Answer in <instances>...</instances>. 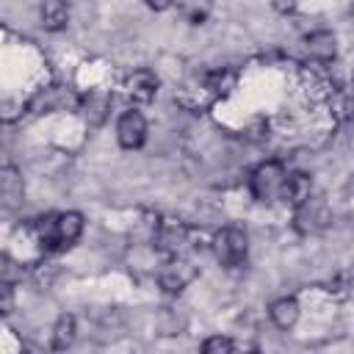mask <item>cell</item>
I'll use <instances>...</instances> for the list:
<instances>
[{
    "label": "cell",
    "instance_id": "19",
    "mask_svg": "<svg viewBox=\"0 0 354 354\" xmlns=\"http://www.w3.org/2000/svg\"><path fill=\"white\" fill-rule=\"evenodd\" d=\"M232 348H235V343L230 337H224V335H213V337H207L202 343V351L205 354H230Z\"/></svg>",
    "mask_w": 354,
    "mask_h": 354
},
{
    "label": "cell",
    "instance_id": "5",
    "mask_svg": "<svg viewBox=\"0 0 354 354\" xmlns=\"http://www.w3.org/2000/svg\"><path fill=\"white\" fill-rule=\"evenodd\" d=\"M196 266L191 263V260H185V257H169L166 260V266L158 271V285H160V290L163 293H171V296H177V293H183L194 279H196Z\"/></svg>",
    "mask_w": 354,
    "mask_h": 354
},
{
    "label": "cell",
    "instance_id": "22",
    "mask_svg": "<svg viewBox=\"0 0 354 354\" xmlns=\"http://www.w3.org/2000/svg\"><path fill=\"white\" fill-rule=\"evenodd\" d=\"M144 6L152 8V11H166V8L174 6V0H144Z\"/></svg>",
    "mask_w": 354,
    "mask_h": 354
},
{
    "label": "cell",
    "instance_id": "12",
    "mask_svg": "<svg viewBox=\"0 0 354 354\" xmlns=\"http://www.w3.org/2000/svg\"><path fill=\"white\" fill-rule=\"evenodd\" d=\"M313 194V180H310V174H304V171H293V174H288L285 177V185H282V202H290L293 207L296 205H301L307 196Z\"/></svg>",
    "mask_w": 354,
    "mask_h": 354
},
{
    "label": "cell",
    "instance_id": "11",
    "mask_svg": "<svg viewBox=\"0 0 354 354\" xmlns=\"http://www.w3.org/2000/svg\"><path fill=\"white\" fill-rule=\"evenodd\" d=\"M22 196H25V185H22L19 171L14 166H3V171H0V199H3V207L6 210L19 207Z\"/></svg>",
    "mask_w": 354,
    "mask_h": 354
},
{
    "label": "cell",
    "instance_id": "8",
    "mask_svg": "<svg viewBox=\"0 0 354 354\" xmlns=\"http://www.w3.org/2000/svg\"><path fill=\"white\" fill-rule=\"evenodd\" d=\"M116 141L124 149H138L147 141V119L138 111H124L116 122Z\"/></svg>",
    "mask_w": 354,
    "mask_h": 354
},
{
    "label": "cell",
    "instance_id": "15",
    "mask_svg": "<svg viewBox=\"0 0 354 354\" xmlns=\"http://www.w3.org/2000/svg\"><path fill=\"white\" fill-rule=\"evenodd\" d=\"M108 108H111V97H108V94H102V91H91V94H86V97L80 100V111H83L86 122H88V124H94V127L105 122Z\"/></svg>",
    "mask_w": 354,
    "mask_h": 354
},
{
    "label": "cell",
    "instance_id": "4",
    "mask_svg": "<svg viewBox=\"0 0 354 354\" xmlns=\"http://www.w3.org/2000/svg\"><path fill=\"white\" fill-rule=\"evenodd\" d=\"M332 221V207L324 196H315L310 194L301 205H296V213H293V227L301 232V235H313V232H321L324 227H329Z\"/></svg>",
    "mask_w": 354,
    "mask_h": 354
},
{
    "label": "cell",
    "instance_id": "23",
    "mask_svg": "<svg viewBox=\"0 0 354 354\" xmlns=\"http://www.w3.org/2000/svg\"><path fill=\"white\" fill-rule=\"evenodd\" d=\"M14 108H17V105H14L11 100H3V122H14V119H17Z\"/></svg>",
    "mask_w": 354,
    "mask_h": 354
},
{
    "label": "cell",
    "instance_id": "14",
    "mask_svg": "<svg viewBox=\"0 0 354 354\" xmlns=\"http://www.w3.org/2000/svg\"><path fill=\"white\" fill-rule=\"evenodd\" d=\"M69 25V3L66 0H44L41 6V28L58 33Z\"/></svg>",
    "mask_w": 354,
    "mask_h": 354
},
{
    "label": "cell",
    "instance_id": "16",
    "mask_svg": "<svg viewBox=\"0 0 354 354\" xmlns=\"http://www.w3.org/2000/svg\"><path fill=\"white\" fill-rule=\"evenodd\" d=\"M235 83H238V75H235L232 69L207 72L205 80H202V86H205V91H207L210 97H227V94H232Z\"/></svg>",
    "mask_w": 354,
    "mask_h": 354
},
{
    "label": "cell",
    "instance_id": "18",
    "mask_svg": "<svg viewBox=\"0 0 354 354\" xmlns=\"http://www.w3.org/2000/svg\"><path fill=\"white\" fill-rule=\"evenodd\" d=\"M180 11L191 25H202L213 11V0H180Z\"/></svg>",
    "mask_w": 354,
    "mask_h": 354
},
{
    "label": "cell",
    "instance_id": "7",
    "mask_svg": "<svg viewBox=\"0 0 354 354\" xmlns=\"http://www.w3.org/2000/svg\"><path fill=\"white\" fill-rule=\"evenodd\" d=\"M28 108L33 113H55V111H66V108H80V100L66 86H47L28 102Z\"/></svg>",
    "mask_w": 354,
    "mask_h": 354
},
{
    "label": "cell",
    "instance_id": "6",
    "mask_svg": "<svg viewBox=\"0 0 354 354\" xmlns=\"http://www.w3.org/2000/svg\"><path fill=\"white\" fill-rule=\"evenodd\" d=\"M155 249L166 257H177L180 249L188 243V227L180 218H160L155 221V232H152Z\"/></svg>",
    "mask_w": 354,
    "mask_h": 354
},
{
    "label": "cell",
    "instance_id": "1",
    "mask_svg": "<svg viewBox=\"0 0 354 354\" xmlns=\"http://www.w3.org/2000/svg\"><path fill=\"white\" fill-rule=\"evenodd\" d=\"M83 232V216L77 210L47 216L44 224H39V238L47 249H69Z\"/></svg>",
    "mask_w": 354,
    "mask_h": 354
},
{
    "label": "cell",
    "instance_id": "3",
    "mask_svg": "<svg viewBox=\"0 0 354 354\" xmlns=\"http://www.w3.org/2000/svg\"><path fill=\"white\" fill-rule=\"evenodd\" d=\"M213 254L216 260L224 266V268H235L246 260V252H249V238L243 230L238 227H221L216 235H213Z\"/></svg>",
    "mask_w": 354,
    "mask_h": 354
},
{
    "label": "cell",
    "instance_id": "21",
    "mask_svg": "<svg viewBox=\"0 0 354 354\" xmlns=\"http://www.w3.org/2000/svg\"><path fill=\"white\" fill-rule=\"evenodd\" d=\"M3 304H0V310H3V315H8L11 313V307H14V296H11V282H3Z\"/></svg>",
    "mask_w": 354,
    "mask_h": 354
},
{
    "label": "cell",
    "instance_id": "17",
    "mask_svg": "<svg viewBox=\"0 0 354 354\" xmlns=\"http://www.w3.org/2000/svg\"><path fill=\"white\" fill-rule=\"evenodd\" d=\"M75 315H61L53 326V348L55 351H64L75 343Z\"/></svg>",
    "mask_w": 354,
    "mask_h": 354
},
{
    "label": "cell",
    "instance_id": "9",
    "mask_svg": "<svg viewBox=\"0 0 354 354\" xmlns=\"http://www.w3.org/2000/svg\"><path fill=\"white\" fill-rule=\"evenodd\" d=\"M158 86H160V80L152 69H136L124 77V94L133 102H152L158 94Z\"/></svg>",
    "mask_w": 354,
    "mask_h": 354
},
{
    "label": "cell",
    "instance_id": "2",
    "mask_svg": "<svg viewBox=\"0 0 354 354\" xmlns=\"http://www.w3.org/2000/svg\"><path fill=\"white\" fill-rule=\"evenodd\" d=\"M285 166L279 160H263L260 166L252 169L249 174V188H252V196L257 202H274L282 196V185H285Z\"/></svg>",
    "mask_w": 354,
    "mask_h": 354
},
{
    "label": "cell",
    "instance_id": "10",
    "mask_svg": "<svg viewBox=\"0 0 354 354\" xmlns=\"http://www.w3.org/2000/svg\"><path fill=\"white\" fill-rule=\"evenodd\" d=\"M304 50H307V55H310L313 61L329 64V61H335V55H337V39H335L332 30H313V33L304 39Z\"/></svg>",
    "mask_w": 354,
    "mask_h": 354
},
{
    "label": "cell",
    "instance_id": "13",
    "mask_svg": "<svg viewBox=\"0 0 354 354\" xmlns=\"http://www.w3.org/2000/svg\"><path fill=\"white\" fill-rule=\"evenodd\" d=\"M299 313H301V307H299V301H296L293 296H282V299L271 301V307H268V315H271V321H274L277 329H290V326H296Z\"/></svg>",
    "mask_w": 354,
    "mask_h": 354
},
{
    "label": "cell",
    "instance_id": "20",
    "mask_svg": "<svg viewBox=\"0 0 354 354\" xmlns=\"http://www.w3.org/2000/svg\"><path fill=\"white\" fill-rule=\"evenodd\" d=\"M296 6H299V0H271V8L277 14H293Z\"/></svg>",
    "mask_w": 354,
    "mask_h": 354
}]
</instances>
